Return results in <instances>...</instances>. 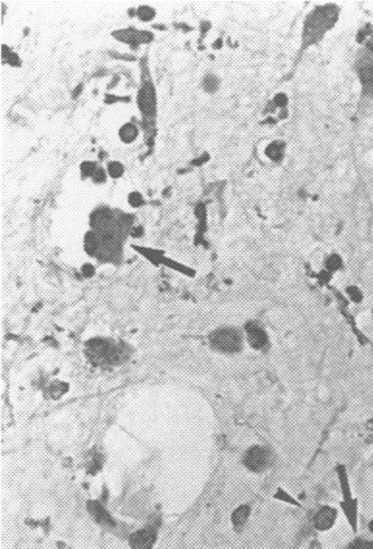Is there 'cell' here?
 <instances>
[{
    "label": "cell",
    "mask_w": 373,
    "mask_h": 549,
    "mask_svg": "<svg viewBox=\"0 0 373 549\" xmlns=\"http://www.w3.org/2000/svg\"><path fill=\"white\" fill-rule=\"evenodd\" d=\"M346 293L348 295V298L351 299L353 302H355V303L362 302L363 293H362V290L357 287V286L349 285L348 287L346 288Z\"/></svg>",
    "instance_id": "obj_22"
},
{
    "label": "cell",
    "mask_w": 373,
    "mask_h": 549,
    "mask_svg": "<svg viewBox=\"0 0 373 549\" xmlns=\"http://www.w3.org/2000/svg\"><path fill=\"white\" fill-rule=\"evenodd\" d=\"M84 246H85V250L88 255H96L101 246L100 238L98 236V234L95 232H88L85 235Z\"/></svg>",
    "instance_id": "obj_14"
},
{
    "label": "cell",
    "mask_w": 373,
    "mask_h": 549,
    "mask_svg": "<svg viewBox=\"0 0 373 549\" xmlns=\"http://www.w3.org/2000/svg\"><path fill=\"white\" fill-rule=\"evenodd\" d=\"M273 463V453L267 446L254 445L246 449L243 455V464L249 471L261 473L271 467Z\"/></svg>",
    "instance_id": "obj_2"
},
{
    "label": "cell",
    "mask_w": 373,
    "mask_h": 549,
    "mask_svg": "<svg viewBox=\"0 0 373 549\" xmlns=\"http://www.w3.org/2000/svg\"><path fill=\"white\" fill-rule=\"evenodd\" d=\"M244 331L235 327H220L210 332L209 343L214 351L223 354H235L244 345Z\"/></svg>",
    "instance_id": "obj_1"
},
{
    "label": "cell",
    "mask_w": 373,
    "mask_h": 549,
    "mask_svg": "<svg viewBox=\"0 0 373 549\" xmlns=\"http://www.w3.org/2000/svg\"><path fill=\"white\" fill-rule=\"evenodd\" d=\"M357 72L360 75L363 90L365 93L373 95V54L370 51L358 60Z\"/></svg>",
    "instance_id": "obj_6"
},
{
    "label": "cell",
    "mask_w": 373,
    "mask_h": 549,
    "mask_svg": "<svg viewBox=\"0 0 373 549\" xmlns=\"http://www.w3.org/2000/svg\"><path fill=\"white\" fill-rule=\"evenodd\" d=\"M219 86H220V81H219L218 76L213 74H207L202 79L203 90L208 93L216 92L219 89Z\"/></svg>",
    "instance_id": "obj_19"
},
{
    "label": "cell",
    "mask_w": 373,
    "mask_h": 549,
    "mask_svg": "<svg viewBox=\"0 0 373 549\" xmlns=\"http://www.w3.org/2000/svg\"><path fill=\"white\" fill-rule=\"evenodd\" d=\"M347 549H373V541H366V540H357L353 542L352 545H349Z\"/></svg>",
    "instance_id": "obj_25"
},
{
    "label": "cell",
    "mask_w": 373,
    "mask_h": 549,
    "mask_svg": "<svg viewBox=\"0 0 373 549\" xmlns=\"http://www.w3.org/2000/svg\"><path fill=\"white\" fill-rule=\"evenodd\" d=\"M107 178H108V174H107V171L105 170V168L102 167H99L97 170V172L95 173V175L92 176V182L95 183V184H105V183L107 182Z\"/></svg>",
    "instance_id": "obj_24"
},
{
    "label": "cell",
    "mask_w": 373,
    "mask_h": 549,
    "mask_svg": "<svg viewBox=\"0 0 373 549\" xmlns=\"http://www.w3.org/2000/svg\"><path fill=\"white\" fill-rule=\"evenodd\" d=\"M106 171L110 178H113V180H118V178H122L125 174V166L120 161L110 160L107 162Z\"/></svg>",
    "instance_id": "obj_16"
},
{
    "label": "cell",
    "mask_w": 373,
    "mask_h": 549,
    "mask_svg": "<svg viewBox=\"0 0 373 549\" xmlns=\"http://www.w3.org/2000/svg\"><path fill=\"white\" fill-rule=\"evenodd\" d=\"M337 473H338V479H339V482H340V488H342L344 500L352 499L353 498L352 491H351V487H349V481H348V478H347L346 470H345L343 467H339L338 470H337Z\"/></svg>",
    "instance_id": "obj_15"
},
{
    "label": "cell",
    "mask_w": 373,
    "mask_h": 549,
    "mask_svg": "<svg viewBox=\"0 0 373 549\" xmlns=\"http://www.w3.org/2000/svg\"><path fill=\"white\" fill-rule=\"evenodd\" d=\"M127 201H128V204L132 206V208H139V206H142L144 202H146L142 193H139V192L137 191L130 192L127 196Z\"/></svg>",
    "instance_id": "obj_21"
},
{
    "label": "cell",
    "mask_w": 373,
    "mask_h": 549,
    "mask_svg": "<svg viewBox=\"0 0 373 549\" xmlns=\"http://www.w3.org/2000/svg\"><path fill=\"white\" fill-rule=\"evenodd\" d=\"M157 540V531L153 528H143L132 533L129 546L132 549H151Z\"/></svg>",
    "instance_id": "obj_7"
},
{
    "label": "cell",
    "mask_w": 373,
    "mask_h": 549,
    "mask_svg": "<svg viewBox=\"0 0 373 549\" xmlns=\"http://www.w3.org/2000/svg\"><path fill=\"white\" fill-rule=\"evenodd\" d=\"M114 36L117 37L119 41L129 44L130 46H139L141 44H148L152 40V34L149 33V31H137L134 29H126L116 31Z\"/></svg>",
    "instance_id": "obj_9"
},
{
    "label": "cell",
    "mask_w": 373,
    "mask_h": 549,
    "mask_svg": "<svg viewBox=\"0 0 373 549\" xmlns=\"http://www.w3.org/2000/svg\"><path fill=\"white\" fill-rule=\"evenodd\" d=\"M342 510L348 520V523L351 525L353 532L357 531V500L356 499H349V500H343L340 503Z\"/></svg>",
    "instance_id": "obj_11"
},
{
    "label": "cell",
    "mask_w": 373,
    "mask_h": 549,
    "mask_svg": "<svg viewBox=\"0 0 373 549\" xmlns=\"http://www.w3.org/2000/svg\"><path fill=\"white\" fill-rule=\"evenodd\" d=\"M325 267H327L328 270H334V271L339 270L343 267V260L340 259L339 256L334 255L332 257H329V259L327 260V264H325Z\"/></svg>",
    "instance_id": "obj_23"
},
{
    "label": "cell",
    "mask_w": 373,
    "mask_h": 549,
    "mask_svg": "<svg viewBox=\"0 0 373 549\" xmlns=\"http://www.w3.org/2000/svg\"><path fill=\"white\" fill-rule=\"evenodd\" d=\"M337 519V511L332 506H322L313 516V527L318 531H327L332 529Z\"/></svg>",
    "instance_id": "obj_8"
},
{
    "label": "cell",
    "mask_w": 373,
    "mask_h": 549,
    "mask_svg": "<svg viewBox=\"0 0 373 549\" xmlns=\"http://www.w3.org/2000/svg\"><path fill=\"white\" fill-rule=\"evenodd\" d=\"M137 105L142 114L147 117H155L157 112L156 90L152 83L146 82L139 89L137 96Z\"/></svg>",
    "instance_id": "obj_5"
},
{
    "label": "cell",
    "mask_w": 373,
    "mask_h": 549,
    "mask_svg": "<svg viewBox=\"0 0 373 549\" xmlns=\"http://www.w3.org/2000/svg\"><path fill=\"white\" fill-rule=\"evenodd\" d=\"M87 511L92 518L95 519L96 522L102 525V527L113 528L115 525L114 519L111 518L110 514L107 512L99 503H97V501H88Z\"/></svg>",
    "instance_id": "obj_10"
},
{
    "label": "cell",
    "mask_w": 373,
    "mask_h": 549,
    "mask_svg": "<svg viewBox=\"0 0 373 549\" xmlns=\"http://www.w3.org/2000/svg\"><path fill=\"white\" fill-rule=\"evenodd\" d=\"M369 530H370V532H371V533H373V520L370 521V523H369Z\"/></svg>",
    "instance_id": "obj_27"
},
{
    "label": "cell",
    "mask_w": 373,
    "mask_h": 549,
    "mask_svg": "<svg viewBox=\"0 0 373 549\" xmlns=\"http://www.w3.org/2000/svg\"><path fill=\"white\" fill-rule=\"evenodd\" d=\"M273 498L276 500H279V501H284V503L286 504H290V505H293V506H296V508H302V505L300 501H298L297 499L294 498V497L290 494V492L286 491L284 488L282 487H278L276 492H274L273 495Z\"/></svg>",
    "instance_id": "obj_17"
},
{
    "label": "cell",
    "mask_w": 373,
    "mask_h": 549,
    "mask_svg": "<svg viewBox=\"0 0 373 549\" xmlns=\"http://www.w3.org/2000/svg\"><path fill=\"white\" fill-rule=\"evenodd\" d=\"M98 168L99 167H98V163L96 161H88V160L83 161L80 165L81 175L84 178H92V176L95 175V173L97 172Z\"/></svg>",
    "instance_id": "obj_20"
},
{
    "label": "cell",
    "mask_w": 373,
    "mask_h": 549,
    "mask_svg": "<svg viewBox=\"0 0 373 549\" xmlns=\"http://www.w3.org/2000/svg\"><path fill=\"white\" fill-rule=\"evenodd\" d=\"M244 337L248 344L254 351L264 352L270 349L271 341L262 323L256 320H250L244 325Z\"/></svg>",
    "instance_id": "obj_3"
},
{
    "label": "cell",
    "mask_w": 373,
    "mask_h": 549,
    "mask_svg": "<svg viewBox=\"0 0 373 549\" xmlns=\"http://www.w3.org/2000/svg\"><path fill=\"white\" fill-rule=\"evenodd\" d=\"M87 354L97 363H114L119 359L118 349L105 341H95L88 344Z\"/></svg>",
    "instance_id": "obj_4"
},
{
    "label": "cell",
    "mask_w": 373,
    "mask_h": 549,
    "mask_svg": "<svg viewBox=\"0 0 373 549\" xmlns=\"http://www.w3.org/2000/svg\"><path fill=\"white\" fill-rule=\"evenodd\" d=\"M367 49H369L367 51H370L371 54H373V39L369 42V44H367Z\"/></svg>",
    "instance_id": "obj_26"
},
{
    "label": "cell",
    "mask_w": 373,
    "mask_h": 549,
    "mask_svg": "<svg viewBox=\"0 0 373 549\" xmlns=\"http://www.w3.org/2000/svg\"><path fill=\"white\" fill-rule=\"evenodd\" d=\"M251 515V508L249 505L243 504L239 506V508L234 510V512L231 513V523L234 525L236 530H240L244 527L248 522V520Z\"/></svg>",
    "instance_id": "obj_12"
},
{
    "label": "cell",
    "mask_w": 373,
    "mask_h": 549,
    "mask_svg": "<svg viewBox=\"0 0 373 549\" xmlns=\"http://www.w3.org/2000/svg\"><path fill=\"white\" fill-rule=\"evenodd\" d=\"M139 131L137 126L133 123H125L118 131V137L125 144H130L138 138Z\"/></svg>",
    "instance_id": "obj_13"
},
{
    "label": "cell",
    "mask_w": 373,
    "mask_h": 549,
    "mask_svg": "<svg viewBox=\"0 0 373 549\" xmlns=\"http://www.w3.org/2000/svg\"><path fill=\"white\" fill-rule=\"evenodd\" d=\"M135 14H136V17L141 22H151L156 17L157 12L155 8L147 6V5H142V6H138L136 8Z\"/></svg>",
    "instance_id": "obj_18"
}]
</instances>
